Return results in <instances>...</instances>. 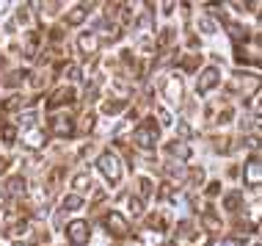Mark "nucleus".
<instances>
[{"label": "nucleus", "instance_id": "nucleus-1", "mask_svg": "<svg viewBox=\"0 0 262 246\" xmlns=\"http://www.w3.org/2000/svg\"><path fill=\"white\" fill-rule=\"evenodd\" d=\"M160 138V130H158V122L155 119H146L141 128H136V133H133V141H136V147H141V150H152L155 144H158Z\"/></svg>", "mask_w": 262, "mask_h": 246}, {"label": "nucleus", "instance_id": "nucleus-2", "mask_svg": "<svg viewBox=\"0 0 262 246\" xmlns=\"http://www.w3.org/2000/svg\"><path fill=\"white\" fill-rule=\"evenodd\" d=\"M97 166H100V172L105 174V180L111 182V186H119L122 182V160H119L113 152H102L100 160H97Z\"/></svg>", "mask_w": 262, "mask_h": 246}, {"label": "nucleus", "instance_id": "nucleus-3", "mask_svg": "<svg viewBox=\"0 0 262 246\" xmlns=\"http://www.w3.org/2000/svg\"><path fill=\"white\" fill-rule=\"evenodd\" d=\"M67 235H69V243L72 246H86L89 238H91V230H89L86 221H72L67 230Z\"/></svg>", "mask_w": 262, "mask_h": 246}, {"label": "nucleus", "instance_id": "nucleus-4", "mask_svg": "<svg viewBox=\"0 0 262 246\" xmlns=\"http://www.w3.org/2000/svg\"><path fill=\"white\" fill-rule=\"evenodd\" d=\"M50 133L55 138H69L75 133L72 116H50Z\"/></svg>", "mask_w": 262, "mask_h": 246}, {"label": "nucleus", "instance_id": "nucleus-5", "mask_svg": "<svg viewBox=\"0 0 262 246\" xmlns=\"http://www.w3.org/2000/svg\"><path fill=\"white\" fill-rule=\"evenodd\" d=\"M105 227H108V233L116 235V238L130 235V224H127V219L122 213H108V216H105Z\"/></svg>", "mask_w": 262, "mask_h": 246}, {"label": "nucleus", "instance_id": "nucleus-6", "mask_svg": "<svg viewBox=\"0 0 262 246\" xmlns=\"http://www.w3.org/2000/svg\"><path fill=\"white\" fill-rule=\"evenodd\" d=\"M243 174H246V186H251V188H259V182H262V166H259V158H257V155L246 160V166H243Z\"/></svg>", "mask_w": 262, "mask_h": 246}, {"label": "nucleus", "instance_id": "nucleus-7", "mask_svg": "<svg viewBox=\"0 0 262 246\" xmlns=\"http://www.w3.org/2000/svg\"><path fill=\"white\" fill-rule=\"evenodd\" d=\"M218 80H221V72H218L215 67H207L204 72L199 75V83H196V89H199V94H207L210 89L218 86Z\"/></svg>", "mask_w": 262, "mask_h": 246}, {"label": "nucleus", "instance_id": "nucleus-8", "mask_svg": "<svg viewBox=\"0 0 262 246\" xmlns=\"http://www.w3.org/2000/svg\"><path fill=\"white\" fill-rule=\"evenodd\" d=\"M163 91H166L168 102H182V94H185V89H182V78H180V75H171V78L166 80V86H163Z\"/></svg>", "mask_w": 262, "mask_h": 246}, {"label": "nucleus", "instance_id": "nucleus-9", "mask_svg": "<svg viewBox=\"0 0 262 246\" xmlns=\"http://www.w3.org/2000/svg\"><path fill=\"white\" fill-rule=\"evenodd\" d=\"M77 47H80V53H83V55H91V53H97V47H100V36H97L94 31H86V33H80V36H77Z\"/></svg>", "mask_w": 262, "mask_h": 246}, {"label": "nucleus", "instance_id": "nucleus-10", "mask_svg": "<svg viewBox=\"0 0 262 246\" xmlns=\"http://www.w3.org/2000/svg\"><path fill=\"white\" fill-rule=\"evenodd\" d=\"M67 102H75V89H58L50 100H47V111H55Z\"/></svg>", "mask_w": 262, "mask_h": 246}, {"label": "nucleus", "instance_id": "nucleus-11", "mask_svg": "<svg viewBox=\"0 0 262 246\" xmlns=\"http://www.w3.org/2000/svg\"><path fill=\"white\" fill-rule=\"evenodd\" d=\"M25 188H28V186H25L23 177H9V180H6V186H3V194L14 199V196H23Z\"/></svg>", "mask_w": 262, "mask_h": 246}, {"label": "nucleus", "instance_id": "nucleus-12", "mask_svg": "<svg viewBox=\"0 0 262 246\" xmlns=\"http://www.w3.org/2000/svg\"><path fill=\"white\" fill-rule=\"evenodd\" d=\"M45 141H47V138H45V133H41L39 128H31L25 133V147H28V150H41Z\"/></svg>", "mask_w": 262, "mask_h": 246}, {"label": "nucleus", "instance_id": "nucleus-13", "mask_svg": "<svg viewBox=\"0 0 262 246\" xmlns=\"http://www.w3.org/2000/svg\"><path fill=\"white\" fill-rule=\"evenodd\" d=\"M89 11H91V3H80L77 9H72V11L67 14V23H69V25H80L83 19L89 17Z\"/></svg>", "mask_w": 262, "mask_h": 246}, {"label": "nucleus", "instance_id": "nucleus-14", "mask_svg": "<svg viewBox=\"0 0 262 246\" xmlns=\"http://www.w3.org/2000/svg\"><path fill=\"white\" fill-rule=\"evenodd\" d=\"M166 152L168 155H177V158H190V147L188 144H182V141H171V144H166Z\"/></svg>", "mask_w": 262, "mask_h": 246}, {"label": "nucleus", "instance_id": "nucleus-15", "mask_svg": "<svg viewBox=\"0 0 262 246\" xmlns=\"http://www.w3.org/2000/svg\"><path fill=\"white\" fill-rule=\"evenodd\" d=\"M72 186H75V194H77V196H80L83 191H89V188H91L89 174H86V172H80V174H77V177L72 180Z\"/></svg>", "mask_w": 262, "mask_h": 246}, {"label": "nucleus", "instance_id": "nucleus-16", "mask_svg": "<svg viewBox=\"0 0 262 246\" xmlns=\"http://www.w3.org/2000/svg\"><path fill=\"white\" fill-rule=\"evenodd\" d=\"M226 31H229V36L235 42H246V39H249V28H243V25H229Z\"/></svg>", "mask_w": 262, "mask_h": 246}, {"label": "nucleus", "instance_id": "nucleus-17", "mask_svg": "<svg viewBox=\"0 0 262 246\" xmlns=\"http://www.w3.org/2000/svg\"><path fill=\"white\" fill-rule=\"evenodd\" d=\"M202 224H207V230H210V233H215V230L221 227V221H218V216L212 213V210H204V216H202Z\"/></svg>", "mask_w": 262, "mask_h": 246}, {"label": "nucleus", "instance_id": "nucleus-18", "mask_svg": "<svg viewBox=\"0 0 262 246\" xmlns=\"http://www.w3.org/2000/svg\"><path fill=\"white\" fill-rule=\"evenodd\" d=\"M80 208H83V196L69 194L67 199H63V210H80Z\"/></svg>", "mask_w": 262, "mask_h": 246}, {"label": "nucleus", "instance_id": "nucleus-19", "mask_svg": "<svg viewBox=\"0 0 262 246\" xmlns=\"http://www.w3.org/2000/svg\"><path fill=\"white\" fill-rule=\"evenodd\" d=\"M224 202H226V210H237L240 202H243V196H240V191H229Z\"/></svg>", "mask_w": 262, "mask_h": 246}, {"label": "nucleus", "instance_id": "nucleus-20", "mask_svg": "<svg viewBox=\"0 0 262 246\" xmlns=\"http://www.w3.org/2000/svg\"><path fill=\"white\" fill-rule=\"evenodd\" d=\"M67 80H72V83H80V67L69 64V67H67Z\"/></svg>", "mask_w": 262, "mask_h": 246}, {"label": "nucleus", "instance_id": "nucleus-21", "mask_svg": "<svg viewBox=\"0 0 262 246\" xmlns=\"http://www.w3.org/2000/svg\"><path fill=\"white\" fill-rule=\"evenodd\" d=\"M138 191H141V196H149V191H152L149 177H138Z\"/></svg>", "mask_w": 262, "mask_h": 246}, {"label": "nucleus", "instance_id": "nucleus-22", "mask_svg": "<svg viewBox=\"0 0 262 246\" xmlns=\"http://www.w3.org/2000/svg\"><path fill=\"white\" fill-rule=\"evenodd\" d=\"M122 108H124V102H122V100H119V102H116V100H108V102L102 105L105 114H113V111H122Z\"/></svg>", "mask_w": 262, "mask_h": 246}, {"label": "nucleus", "instance_id": "nucleus-23", "mask_svg": "<svg viewBox=\"0 0 262 246\" xmlns=\"http://www.w3.org/2000/svg\"><path fill=\"white\" fill-rule=\"evenodd\" d=\"M14 133H17V130H14V125H6V128H3V144L6 147L14 144Z\"/></svg>", "mask_w": 262, "mask_h": 246}, {"label": "nucleus", "instance_id": "nucleus-24", "mask_svg": "<svg viewBox=\"0 0 262 246\" xmlns=\"http://www.w3.org/2000/svg\"><path fill=\"white\" fill-rule=\"evenodd\" d=\"M193 235V230H190V221H182L180 230H177V238H190Z\"/></svg>", "mask_w": 262, "mask_h": 246}, {"label": "nucleus", "instance_id": "nucleus-25", "mask_svg": "<svg viewBox=\"0 0 262 246\" xmlns=\"http://www.w3.org/2000/svg\"><path fill=\"white\" fill-rule=\"evenodd\" d=\"M177 133H180V136H182V138H190V133H193V130H190V125L185 122V119H182V122H180V125H177Z\"/></svg>", "mask_w": 262, "mask_h": 246}, {"label": "nucleus", "instance_id": "nucleus-26", "mask_svg": "<svg viewBox=\"0 0 262 246\" xmlns=\"http://www.w3.org/2000/svg\"><path fill=\"white\" fill-rule=\"evenodd\" d=\"M19 102H23V97H9V100H3V111H14Z\"/></svg>", "mask_w": 262, "mask_h": 246}, {"label": "nucleus", "instance_id": "nucleus-27", "mask_svg": "<svg viewBox=\"0 0 262 246\" xmlns=\"http://www.w3.org/2000/svg\"><path fill=\"white\" fill-rule=\"evenodd\" d=\"M199 31H202V33H212V31H215V28H212V19H204V17H202V19H199Z\"/></svg>", "mask_w": 262, "mask_h": 246}, {"label": "nucleus", "instance_id": "nucleus-28", "mask_svg": "<svg viewBox=\"0 0 262 246\" xmlns=\"http://www.w3.org/2000/svg\"><path fill=\"white\" fill-rule=\"evenodd\" d=\"M212 246H243V243H240L237 238H221V241H215Z\"/></svg>", "mask_w": 262, "mask_h": 246}, {"label": "nucleus", "instance_id": "nucleus-29", "mask_svg": "<svg viewBox=\"0 0 262 246\" xmlns=\"http://www.w3.org/2000/svg\"><path fill=\"white\" fill-rule=\"evenodd\" d=\"M130 210H133V213H141V210H144V199L133 196V199H130Z\"/></svg>", "mask_w": 262, "mask_h": 246}, {"label": "nucleus", "instance_id": "nucleus-30", "mask_svg": "<svg viewBox=\"0 0 262 246\" xmlns=\"http://www.w3.org/2000/svg\"><path fill=\"white\" fill-rule=\"evenodd\" d=\"M97 122V119H94V114H86V119H83V125H80V130L83 133H89L91 130V125H94Z\"/></svg>", "mask_w": 262, "mask_h": 246}, {"label": "nucleus", "instance_id": "nucleus-31", "mask_svg": "<svg viewBox=\"0 0 262 246\" xmlns=\"http://www.w3.org/2000/svg\"><path fill=\"white\" fill-rule=\"evenodd\" d=\"M19 80H23V72H14V75H9V78H6V83H9V86H17Z\"/></svg>", "mask_w": 262, "mask_h": 246}, {"label": "nucleus", "instance_id": "nucleus-32", "mask_svg": "<svg viewBox=\"0 0 262 246\" xmlns=\"http://www.w3.org/2000/svg\"><path fill=\"white\" fill-rule=\"evenodd\" d=\"M9 166H11L9 158H0V174H3V169H9Z\"/></svg>", "mask_w": 262, "mask_h": 246}, {"label": "nucleus", "instance_id": "nucleus-33", "mask_svg": "<svg viewBox=\"0 0 262 246\" xmlns=\"http://www.w3.org/2000/svg\"><path fill=\"white\" fill-rule=\"evenodd\" d=\"M158 116H160V122H163V125H168V122H171V119H168V111H160Z\"/></svg>", "mask_w": 262, "mask_h": 246}, {"label": "nucleus", "instance_id": "nucleus-34", "mask_svg": "<svg viewBox=\"0 0 262 246\" xmlns=\"http://www.w3.org/2000/svg\"><path fill=\"white\" fill-rule=\"evenodd\" d=\"M168 246H177V243H168Z\"/></svg>", "mask_w": 262, "mask_h": 246}]
</instances>
